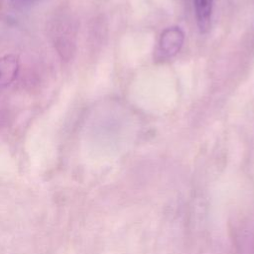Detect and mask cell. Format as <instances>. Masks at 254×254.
<instances>
[{
	"mask_svg": "<svg viewBox=\"0 0 254 254\" xmlns=\"http://www.w3.org/2000/svg\"><path fill=\"white\" fill-rule=\"evenodd\" d=\"M19 70V59L15 55H6L0 58V88L12 83Z\"/></svg>",
	"mask_w": 254,
	"mask_h": 254,
	"instance_id": "2",
	"label": "cell"
},
{
	"mask_svg": "<svg viewBox=\"0 0 254 254\" xmlns=\"http://www.w3.org/2000/svg\"><path fill=\"white\" fill-rule=\"evenodd\" d=\"M185 40L184 32L179 27L167 28L161 35L158 52L164 59L172 58L179 53Z\"/></svg>",
	"mask_w": 254,
	"mask_h": 254,
	"instance_id": "1",
	"label": "cell"
},
{
	"mask_svg": "<svg viewBox=\"0 0 254 254\" xmlns=\"http://www.w3.org/2000/svg\"><path fill=\"white\" fill-rule=\"evenodd\" d=\"M193 4L198 29L201 33H206L211 24L213 0H193Z\"/></svg>",
	"mask_w": 254,
	"mask_h": 254,
	"instance_id": "3",
	"label": "cell"
}]
</instances>
